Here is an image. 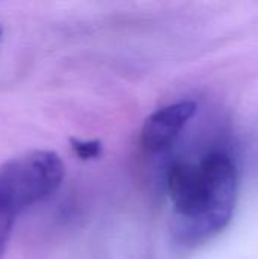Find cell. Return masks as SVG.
I'll list each match as a JSON object with an SVG mask.
<instances>
[{
    "label": "cell",
    "instance_id": "2",
    "mask_svg": "<svg viewBox=\"0 0 258 259\" xmlns=\"http://www.w3.org/2000/svg\"><path fill=\"white\" fill-rule=\"evenodd\" d=\"M65 165L52 150H33L0 165V219L14 217L52 196L62 184Z\"/></svg>",
    "mask_w": 258,
    "mask_h": 259
},
{
    "label": "cell",
    "instance_id": "1",
    "mask_svg": "<svg viewBox=\"0 0 258 259\" xmlns=\"http://www.w3.org/2000/svg\"><path fill=\"white\" fill-rule=\"evenodd\" d=\"M237 185V167L227 153L175 161L167 170V190L176 238L196 246L222 232L234 211Z\"/></svg>",
    "mask_w": 258,
    "mask_h": 259
},
{
    "label": "cell",
    "instance_id": "3",
    "mask_svg": "<svg viewBox=\"0 0 258 259\" xmlns=\"http://www.w3.org/2000/svg\"><path fill=\"white\" fill-rule=\"evenodd\" d=\"M196 112V103L181 100L160 108L151 114L141 129V144L148 152L160 153L170 149L182 129Z\"/></svg>",
    "mask_w": 258,
    "mask_h": 259
},
{
    "label": "cell",
    "instance_id": "4",
    "mask_svg": "<svg viewBox=\"0 0 258 259\" xmlns=\"http://www.w3.org/2000/svg\"><path fill=\"white\" fill-rule=\"evenodd\" d=\"M71 149L75 152V155L82 159V161H91V159H97L102 155L103 146L99 140H78V138H71Z\"/></svg>",
    "mask_w": 258,
    "mask_h": 259
},
{
    "label": "cell",
    "instance_id": "5",
    "mask_svg": "<svg viewBox=\"0 0 258 259\" xmlns=\"http://www.w3.org/2000/svg\"><path fill=\"white\" fill-rule=\"evenodd\" d=\"M12 222L14 220H9V219H0V259H2L3 252H5V246L8 241V235H9Z\"/></svg>",
    "mask_w": 258,
    "mask_h": 259
},
{
    "label": "cell",
    "instance_id": "6",
    "mask_svg": "<svg viewBox=\"0 0 258 259\" xmlns=\"http://www.w3.org/2000/svg\"><path fill=\"white\" fill-rule=\"evenodd\" d=\"M2 33H3V30H2V27H0V39H2Z\"/></svg>",
    "mask_w": 258,
    "mask_h": 259
}]
</instances>
